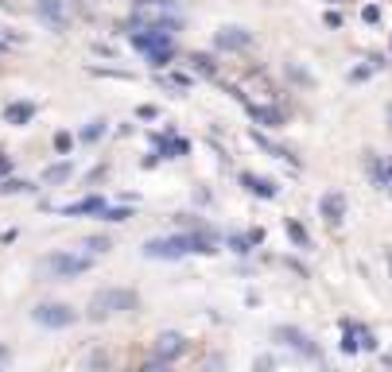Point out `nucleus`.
<instances>
[{"label":"nucleus","instance_id":"18","mask_svg":"<svg viewBox=\"0 0 392 372\" xmlns=\"http://www.w3.org/2000/svg\"><path fill=\"white\" fill-rule=\"evenodd\" d=\"M156 144H159V151H163V159H179V156H187V151H191V144H187L183 136H175V132L156 136Z\"/></svg>","mask_w":392,"mask_h":372},{"label":"nucleus","instance_id":"29","mask_svg":"<svg viewBox=\"0 0 392 372\" xmlns=\"http://www.w3.org/2000/svg\"><path fill=\"white\" fill-rule=\"evenodd\" d=\"M377 67H384V62H369V67H358V70H353V74H350V82H365V78L373 74Z\"/></svg>","mask_w":392,"mask_h":372},{"label":"nucleus","instance_id":"37","mask_svg":"<svg viewBox=\"0 0 392 372\" xmlns=\"http://www.w3.org/2000/svg\"><path fill=\"white\" fill-rule=\"evenodd\" d=\"M388 275H392V248H388Z\"/></svg>","mask_w":392,"mask_h":372},{"label":"nucleus","instance_id":"21","mask_svg":"<svg viewBox=\"0 0 392 372\" xmlns=\"http://www.w3.org/2000/svg\"><path fill=\"white\" fill-rule=\"evenodd\" d=\"M105 132H109V120H105V116H97V120H90V124L82 128V140H86V144H97Z\"/></svg>","mask_w":392,"mask_h":372},{"label":"nucleus","instance_id":"12","mask_svg":"<svg viewBox=\"0 0 392 372\" xmlns=\"http://www.w3.org/2000/svg\"><path fill=\"white\" fill-rule=\"evenodd\" d=\"M318 214H323L330 225H338L346 217V194L342 191H326L323 198H318Z\"/></svg>","mask_w":392,"mask_h":372},{"label":"nucleus","instance_id":"10","mask_svg":"<svg viewBox=\"0 0 392 372\" xmlns=\"http://www.w3.org/2000/svg\"><path fill=\"white\" fill-rule=\"evenodd\" d=\"M128 39H133V47L144 50V55L171 50V35H167V32H148V27H140V32H128Z\"/></svg>","mask_w":392,"mask_h":372},{"label":"nucleus","instance_id":"24","mask_svg":"<svg viewBox=\"0 0 392 372\" xmlns=\"http://www.w3.org/2000/svg\"><path fill=\"white\" fill-rule=\"evenodd\" d=\"M191 62H194V70H198V74H206V78H214V74H217L214 58H210V55H202V50H198V55H191Z\"/></svg>","mask_w":392,"mask_h":372},{"label":"nucleus","instance_id":"8","mask_svg":"<svg viewBox=\"0 0 392 372\" xmlns=\"http://www.w3.org/2000/svg\"><path fill=\"white\" fill-rule=\"evenodd\" d=\"M365 171H369V182H373L377 191H388L392 194V159L388 156L365 151Z\"/></svg>","mask_w":392,"mask_h":372},{"label":"nucleus","instance_id":"2","mask_svg":"<svg viewBox=\"0 0 392 372\" xmlns=\"http://www.w3.org/2000/svg\"><path fill=\"white\" fill-rule=\"evenodd\" d=\"M133 24L148 32H167L175 35L183 27V12L175 0H133Z\"/></svg>","mask_w":392,"mask_h":372},{"label":"nucleus","instance_id":"5","mask_svg":"<svg viewBox=\"0 0 392 372\" xmlns=\"http://www.w3.org/2000/svg\"><path fill=\"white\" fill-rule=\"evenodd\" d=\"M32 322L43 326V330H67V326L78 322V310L70 303H39L32 306Z\"/></svg>","mask_w":392,"mask_h":372},{"label":"nucleus","instance_id":"9","mask_svg":"<svg viewBox=\"0 0 392 372\" xmlns=\"http://www.w3.org/2000/svg\"><path fill=\"white\" fill-rule=\"evenodd\" d=\"M151 353H156V361H175V357H183L187 353V338L183 333H175V330H163L156 338V345H151Z\"/></svg>","mask_w":392,"mask_h":372},{"label":"nucleus","instance_id":"33","mask_svg":"<svg viewBox=\"0 0 392 372\" xmlns=\"http://www.w3.org/2000/svg\"><path fill=\"white\" fill-rule=\"evenodd\" d=\"M361 349H377V338H373V330H365V326H361Z\"/></svg>","mask_w":392,"mask_h":372},{"label":"nucleus","instance_id":"23","mask_svg":"<svg viewBox=\"0 0 392 372\" xmlns=\"http://www.w3.org/2000/svg\"><path fill=\"white\" fill-rule=\"evenodd\" d=\"M27 191H35L27 179H4L0 182V194H27Z\"/></svg>","mask_w":392,"mask_h":372},{"label":"nucleus","instance_id":"27","mask_svg":"<svg viewBox=\"0 0 392 372\" xmlns=\"http://www.w3.org/2000/svg\"><path fill=\"white\" fill-rule=\"evenodd\" d=\"M70 148H74V136H70V132H55V151H59V156H67Z\"/></svg>","mask_w":392,"mask_h":372},{"label":"nucleus","instance_id":"4","mask_svg":"<svg viewBox=\"0 0 392 372\" xmlns=\"http://www.w3.org/2000/svg\"><path fill=\"white\" fill-rule=\"evenodd\" d=\"M39 268L50 280H74V275H86L93 268V256L90 252H50Z\"/></svg>","mask_w":392,"mask_h":372},{"label":"nucleus","instance_id":"20","mask_svg":"<svg viewBox=\"0 0 392 372\" xmlns=\"http://www.w3.org/2000/svg\"><path fill=\"white\" fill-rule=\"evenodd\" d=\"M284 233L295 240V248H311V237H307V229H303L295 217H284Z\"/></svg>","mask_w":392,"mask_h":372},{"label":"nucleus","instance_id":"30","mask_svg":"<svg viewBox=\"0 0 392 372\" xmlns=\"http://www.w3.org/2000/svg\"><path fill=\"white\" fill-rule=\"evenodd\" d=\"M276 368V357H257V361H252V372H272Z\"/></svg>","mask_w":392,"mask_h":372},{"label":"nucleus","instance_id":"13","mask_svg":"<svg viewBox=\"0 0 392 372\" xmlns=\"http://www.w3.org/2000/svg\"><path fill=\"white\" fill-rule=\"evenodd\" d=\"M32 120H35V101H12V105H4V124L24 128Z\"/></svg>","mask_w":392,"mask_h":372},{"label":"nucleus","instance_id":"7","mask_svg":"<svg viewBox=\"0 0 392 372\" xmlns=\"http://www.w3.org/2000/svg\"><path fill=\"white\" fill-rule=\"evenodd\" d=\"M35 16H39L50 32H67V27H70L67 0H35Z\"/></svg>","mask_w":392,"mask_h":372},{"label":"nucleus","instance_id":"35","mask_svg":"<svg viewBox=\"0 0 392 372\" xmlns=\"http://www.w3.org/2000/svg\"><path fill=\"white\" fill-rule=\"evenodd\" d=\"M8 171H12V163H8V156L0 151V174H8Z\"/></svg>","mask_w":392,"mask_h":372},{"label":"nucleus","instance_id":"34","mask_svg":"<svg viewBox=\"0 0 392 372\" xmlns=\"http://www.w3.org/2000/svg\"><path fill=\"white\" fill-rule=\"evenodd\" d=\"M288 74H292L295 82H311V78H307V70H299V67H295V62H288Z\"/></svg>","mask_w":392,"mask_h":372},{"label":"nucleus","instance_id":"25","mask_svg":"<svg viewBox=\"0 0 392 372\" xmlns=\"http://www.w3.org/2000/svg\"><path fill=\"white\" fill-rule=\"evenodd\" d=\"M226 244L234 248V252H241V256H245V252L252 248V237H249V233H245V237H241V233H229V237H226Z\"/></svg>","mask_w":392,"mask_h":372},{"label":"nucleus","instance_id":"28","mask_svg":"<svg viewBox=\"0 0 392 372\" xmlns=\"http://www.w3.org/2000/svg\"><path fill=\"white\" fill-rule=\"evenodd\" d=\"M361 20H365V24H381V4H365V8H361Z\"/></svg>","mask_w":392,"mask_h":372},{"label":"nucleus","instance_id":"31","mask_svg":"<svg viewBox=\"0 0 392 372\" xmlns=\"http://www.w3.org/2000/svg\"><path fill=\"white\" fill-rule=\"evenodd\" d=\"M140 372H171V364H167V361H156V357H151V361L144 364Z\"/></svg>","mask_w":392,"mask_h":372},{"label":"nucleus","instance_id":"1","mask_svg":"<svg viewBox=\"0 0 392 372\" xmlns=\"http://www.w3.org/2000/svg\"><path fill=\"white\" fill-rule=\"evenodd\" d=\"M148 260H179V256H214L217 252V237L202 225V229H187V233H167V237H151L140 248Z\"/></svg>","mask_w":392,"mask_h":372},{"label":"nucleus","instance_id":"36","mask_svg":"<svg viewBox=\"0 0 392 372\" xmlns=\"http://www.w3.org/2000/svg\"><path fill=\"white\" fill-rule=\"evenodd\" d=\"M4 357H8V349H4V345H0V361H4Z\"/></svg>","mask_w":392,"mask_h":372},{"label":"nucleus","instance_id":"14","mask_svg":"<svg viewBox=\"0 0 392 372\" xmlns=\"http://www.w3.org/2000/svg\"><path fill=\"white\" fill-rule=\"evenodd\" d=\"M249 116H252V124H260V128H284L288 124V116L272 105H249Z\"/></svg>","mask_w":392,"mask_h":372},{"label":"nucleus","instance_id":"38","mask_svg":"<svg viewBox=\"0 0 392 372\" xmlns=\"http://www.w3.org/2000/svg\"><path fill=\"white\" fill-rule=\"evenodd\" d=\"M388 120H392V109H388Z\"/></svg>","mask_w":392,"mask_h":372},{"label":"nucleus","instance_id":"16","mask_svg":"<svg viewBox=\"0 0 392 372\" xmlns=\"http://www.w3.org/2000/svg\"><path fill=\"white\" fill-rule=\"evenodd\" d=\"M70 174H74V163L59 159V163L43 167V186H62V182H70Z\"/></svg>","mask_w":392,"mask_h":372},{"label":"nucleus","instance_id":"19","mask_svg":"<svg viewBox=\"0 0 392 372\" xmlns=\"http://www.w3.org/2000/svg\"><path fill=\"white\" fill-rule=\"evenodd\" d=\"M252 144H257V148H264V151H272V156L276 159H292V163H295V156H292V151H288V148H280V144H272V140H268V136L264 132H257V128H252Z\"/></svg>","mask_w":392,"mask_h":372},{"label":"nucleus","instance_id":"3","mask_svg":"<svg viewBox=\"0 0 392 372\" xmlns=\"http://www.w3.org/2000/svg\"><path fill=\"white\" fill-rule=\"evenodd\" d=\"M140 306V295L128 287H101L90 295V306H86V318L90 322H105V318H117V315H128Z\"/></svg>","mask_w":392,"mask_h":372},{"label":"nucleus","instance_id":"11","mask_svg":"<svg viewBox=\"0 0 392 372\" xmlns=\"http://www.w3.org/2000/svg\"><path fill=\"white\" fill-rule=\"evenodd\" d=\"M214 47L217 50H249L252 47V32H245V27H222V32L214 35Z\"/></svg>","mask_w":392,"mask_h":372},{"label":"nucleus","instance_id":"6","mask_svg":"<svg viewBox=\"0 0 392 372\" xmlns=\"http://www.w3.org/2000/svg\"><path fill=\"white\" fill-rule=\"evenodd\" d=\"M272 338H276V341H284L288 349H295V353L311 357V361H318V357H323V349H318L315 341H311L307 333L299 330V326H276V330H272Z\"/></svg>","mask_w":392,"mask_h":372},{"label":"nucleus","instance_id":"15","mask_svg":"<svg viewBox=\"0 0 392 372\" xmlns=\"http://www.w3.org/2000/svg\"><path fill=\"white\" fill-rule=\"evenodd\" d=\"M101 209H105V198H97V194H90V198H78V202H70V206H62L59 214H67V217L97 214V217H101Z\"/></svg>","mask_w":392,"mask_h":372},{"label":"nucleus","instance_id":"17","mask_svg":"<svg viewBox=\"0 0 392 372\" xmlns=\"http://www.w3.org/2000/svg\"><path fill=\"white\" fill-rule=\"evenodd\" d=\"M241 186H245L249 194H257V198H276V194H280L272 179H260V174H249V171L241 174Z\"/></svg>","mask_w":392,"mask_h":372},{"label":"nucleus","instance_id":"26","mask_svg":"<svg viewBox=\"0 0 392 372\" xmlns=\"http://www.w3.org/2000/svg\"><path fill=\"white\" fill-rule=\"evenodd\" d=\"M125 217H133L128 206H105L101 209V221H125Z\"/></svg>","mask_w":392,"mask_h":372},{"label":"nucleus","instance_id":"32","mask_svg":"<svg viewBox=\"0 0 392 372\" xmlns=\"http://www.w3.org/2000/svg\"><path fill=\"white\" fill-rule=\"evenodd\" d=\"M136 116H140V120H156L159 109H156V105H140V109H136Z\"/></svg>","mask_w":392,"mask_h":372},{"label":"nucleus","instance_id":"22","mask_svg":"<svg viewBox=\"0 0 392 372\" xmlns=\"http://www.w3.org/2000/svg\"><path fill=\"white\" fill-rule=\"evenodd\" d=\"M82 248L90 252V256H101V252H109V248H113V240H109V237H86Z\"/></svg>","mask_w":392,"mask_h":372}]
</instances>
